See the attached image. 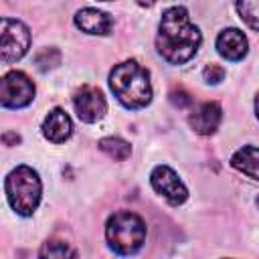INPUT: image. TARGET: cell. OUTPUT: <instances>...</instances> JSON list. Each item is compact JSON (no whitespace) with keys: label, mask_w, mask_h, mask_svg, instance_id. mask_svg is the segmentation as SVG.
Here are the masks:
<instances>
[{"label":"cell","mask_w":259,"mask_h":259,"mask_svg":"<svg viewBox=\"0 0 259 259\" xmlns=\"http://www.w3.org/2000/svg\"><path fill=\"white\" fill-rule=\"evenodd\" d=\"M73 105H75L77 117L85 123L99 121L107 111V103H105L103 93L97 87H91V85H83L81 89L75 91Z\"/></svg>","instance_id":"obj_8"},{"label":"cell","mask_w":259,"mask_h":259,"mask_svg":"<svg viewBox=\"0 0 259 259\" xmlns=\"http://www.w3.org/2000/svg\"><path fill=\"white\" fill-rule=\"evenodd\" d=\"M249 42L247 36L239 28H225L217 36V51L227 61H241L247 55Z\"/></svg>","instance_id":"obj_10"},{"label":"cell","mask_w":259,"mask_h":259,"mask_svg":"<svg viewBox=\"0 0 259 259\" xmlns=\"http://www.w3.org/2000/svg\"><path fill=\"white\" fill-rule=\"evenodd\" d=\"M136 2H138L140 6H152V4L156 2V0H136Z\"/></svg>","instance_id":"obj_19"},{"label":"cell","mask_w":259,"mask_h":259,"mask_svg":"<svg viewBox=\"0 0 259 259\" xmlns=\"http://www.w3.org/2000/svg\"><path fill=\"white\" fill-rule=\"evenodd\" d=\"M221 117H223V109L217 101H204V103H198L192 113L188 115V123L190 127L200 134V136H210L217 132L219 123H221Z\"/></svg>","instance_id":"obj_9"},{"label":"cell","mask_w":259,"mask_h":259,"mask_svg":"<svg viewBox=\"0 0 259 259\" xmlns=\"http://www.w3.org/2000/svg\"><path fill=\"white\" fill-rule=\"evenodd\" d=\"M237 12L249 28L259 30V0H237Z\"/></svg>","instance_id":"obj_15"},{"label":"cell","mask_w":259,"mask_h":259,"mask_svg":"<svg viewBox=\"0 0 259 259\" xmlns=\"http://www.w3.org/2000/svg\"><path fill=\"white\" fill-rule=\"evenodd\" d=\"M257 204H259V198H257Z\"/></svg>","instance_id":"obj_21"},{"label":"cell","mask_w":259,"mask_h":259,"mask_svg":"<svg viewBox=\"0 0 259 259\" xmlns=\"http://www.w3.org/2000/svg\"><path fill=\"white\" fill-rule=\"evenodd\" d=\"M99 150L103 154H107L109 158H113V160H125L132 154L130 144L121 138H103V140H99Z\"/></svg>","instance_id":"obj_14"},{"label":"cell","mask_w":259,"mask_h":259,"mask_svg":"<svg viewBox=\"0 0 259 259\" xmlns=\"http://www.w3.org/2000/svg\"><path fill=\"white\" fill-rule=\"evenodd\" d=\"M255 113H257V119H259V93L255 97Z\"/></svg>","instance_id":"obj_20"},{"label":"cell","mask_w":259,"mask_h":259,"mask_svg":"<svg viewBox=\"0 0 259 259\" xmlns=\"http://www.w3.org/2000/svg\"><path fill=\"white\" fill-rule=\"evenodd\" d=\"M170 101L176 105V107H186V105H190L192 103V99H190V95L184 91V89H174L172 93H170Z\"/></svg>","instance_id":"obj_18"},{"label":"cell","mask_w":259,"mask_h":259,"mask_svg":"<svg viewBox=\"0 0 259 259\" xmlns=\"http://www.w3.org/2000/svg\"><path fill=\"white\" fill-rule=\"evenodd\" d=\"M30 47V30L16 18L0 20V59L2 63H14L26 55Z\"/></svg>","instance_id":"obj_5"},{"label":"cell","mask_w":259,"mask_h":259,"mask_svg":"<svg viewBox=\"0 0 259 259\" xmlns=\"http://www.w3.org/2000/svg\"><path fill=\"white\" fill-rule=\"evenodd\" d=\"M77 253L63 241H47L40 249V257H75Z\"/></svg>","instance_id":"obj_16"},{"label":"cell","mask_w":259,"mask_h":259,"mask_svg":"<svg viewBox=\"0 0 259 259\" xmlns=\"http://www.w3.org/2000/svg\"><path fill=\"white\" fill-rule=\"evenodd\" d=\"M202 77H204L206 83L217 85V83H221V81L225 79V69L219 67V65H208V67L202 71Z\"/></svg>","instance_id":"obj_17"},{"label":"cell","mask_w":259,"mask_h":259,"mask_svg":"<svg viewBox=\"0 0 259 259\" xmlns=\"http://www.w3.org/2000/svg\"><path fill=\"white\" fill-rule=\"evenodd\" d=\"M200 30L192 24L184 6L166 8L158 26L156 49L170 65H182L190 61L200 47Z\"/></svg>","instance_id":"obj_1"},{"label":"cell","mask_w":259,"mask_h":259,"mask_svg":"<svg viewBox=\"0 0 259 259\" xmlns=\"http://www.w3.org/2000/svg\"><path fill=\"white\" fill-rule=\"evenodd\" d=\"M109 87L117 101L127 109L146 107L152 101L150 73L138 61H123L109 73Z\"/></svg>","instance_id":"obj_2"},{"label":"cell","mask_w":259,"mask_h":259,"mask_svg":"<svg viewBox=\"0 0 259 259\" xmlns=\"http://www.w3.org/2000/svg\"><path fill=\"white\" fill-rule=\"evenodd\" d=\"M105 237L109 247L119 255L136 253L146 239V225L144 221L130 210L113 212L105 225Z\"/></svg>","instance_id":"obj_4"},{"label":"cell","mask_w":259,"mask_h":259,"mask_svg":"<svg viewBox=\"0 0 259 259\" xmlns=\"http://www.w3.org/2000/svg\"><path fill=\"white\" fill-rule=\"evenodd\" d=\"M75 24L87 34H109L113 28V20L107 12L97 8H83L75 14Z\"/></svg>","instance_id":"obj_12"},{"label":"cell","mask_w":259,"mask_h":259,"mask_svg":"<svg viewBox=\"0 0 259 259\" xmlns=\"http://www.w3.org/2000/svg\"><path fill=\"white\" fill-rule=\"evenodd\" d=\"M150 184H152V188H154L158 194H162V196H164L170 204H174V206L182 204V202L188 198L186 186L182 184V180L178 178V174H176L170 166H164V164L156 166V168L152 170V174H150Z\"/></svg>","instance_id":"obj_7"},{"label":"cell","mask_w":259,"mask_h":259,"mask_svg":"<svg viewBox=\"0 0 259 259\" xmlns=\"http://www.w3.org/2000/svg\"><path fill=\"white\" fill-rule=\"evenodd\" d=\"M71 134H73V121L65 113V109L55 107L53 111H49V115L42 121V136L53 144H63L65 140H69Z\"/></svg>","instance_id":"obj_11"},{"label":"cell","mask_w":259,"mask_h":259,"mask_svg":"<svg viewBox=\"0 0 259 259\" xmlns=\"http://www.w3.org/2000/svg\"><path fill=\"white\" fill-rule=\"evenodd\" d=\"M231 166L245 176L259 180V148L255 146H243L231 156Z\"/></svg>","instance_id":"obj_13"},{"label":"cell","mask_w":259,"mask_h":259,"mask_svg":"<svg viewBox=\"0 0 259 259\" xmlns=\"http://www.w3.org/2000/svg\"><path fill=\"white\" fill-rule=\"evenodd\" d=\"M34 97V83L22 71H8L0 81V101L8 109L26 107Z\"/></svg>","instance_id":"obj_6"},{"label":"cell","mask_w":259,"mask_h":259,"mask_svg":"<svg viewBox=\"0 0 259 259\" xmlns=\"http://www.w3.org/2000/svg\"><path fill=\"white\" fill-rule=\"evenodd\" d=\"M4 190L12 210H16L20 217H30L40 202L42 184L36 170L30 166H16L6 176Z\"/></svg>","instance_id":"obj_3"}]
</instances>
